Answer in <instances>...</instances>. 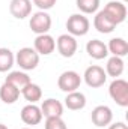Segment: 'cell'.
Wrapping results in <instances>:
<instances>
[{
    "mask_svg": "<svg viewBox=\"0 0 128 129\" xmlns=\"http://www.w3.org/2000/svg\"><path fill=\"white\" fill-rule=\"evenodd\" d=\"M86 53L95 59V60H102L109 56V50H107V45L99 41V39H92L86 44Z\"/></svg>",
    "mask_w": 128,
    "mask_h": 129,
    "instance_id": "cell-14",
    "label": "cell"
},
{
    "mask_svg": "<svg viewBox=\"0 0 128 129\" xmlns=\"http://www.w3.org/2000/svg\"><path fill=\"white\" fill-rule=\"evenodd\" d=\"M124 69H125V63L122 60V57H116V56H112L107 64H105V74L109 77H113V78H119L122 74H124Z\"/></svg>",
    "mask_w": 128,
    "mask_h": 129,
    "instance_id": "cell-18",
    "label": "cell"
},
{
    "mask_svg": "<svg viewBox=\"0 0 128 129\" xmlns=\"http://www.w3.org/2000/svg\"><path fill=\"white\" fill-rule=\"evenodd\" d=\"M32 2L35 6L39 8V11H48L56 5L57 0H32Z\"/></svg>",
    "mask_w": 128,
    "mask_h": 129,
    "instance_id": "cell-25",
    "label": "cell"
},
{
    "mask_svg": "<svg viewBox=\"0 0 128 129\" xmlns=\"http://www.w3.org/2000/svg\"><path fill=\"white\" fill-rule=\"evenodd\" d=\"M121 2H127V0H121Z\"/></svg>",
    "mask_w": 128,
    "mask_h": 129,
    "instance_id": "cell-29",
    "label": "cell"
},
{
    "mask_svg": "<svg viewBox=\"0 0 128 129\" xmlns=\"http://www.w3.org/2000/svg\"><path fill=\"white\" fill-rule=\"evenodd\" d=\"M56 47H57V51L62 57H72L75 53H77V48H78V44H77V39L74 36H71L69 33H65L60 35L56 41Z\"/></svg>",
    "mask_w": 128,
    "mask_h": 129,
    "instance_id": "cell-8",
    "label": "cell"
},
{
    "mask_svg": "<svg viewBox=\"0 0 128 129\" xmlns=\"http://www.w3.org/2000/svg\"><path fill=\"white\" fill-rule=\"evenodd\" d=\"M102 11H104V14H105L116 26L121 24V23H124L125 18H127V6H125V3L121 2V0L109 2V3L104 6Z\"/></svg>",
    "mask_w": 128,
    "mask_h": 129,
    "instance_id": "cell-7",
    "label": "cell"
},
{
    "mask_svg": "<svg viewBox=\"0 0 128 129\" xmlns=\"http://www.w3.org/2000/svg\"><path fill=\"white\" fill-rule=\"evenodd\" d=\"M29 26H30V30L36 35L48 33V30L51 29V17L45 11H38L32 14Z\"/></svg>",
    "mask_w": 128,
    "mask_h": 129,
    "instance_id": "cell-6",
    "label": "cell"
},
{
    "mask_svg": "<svg viewBox=\"0 0 128 129\" xmlns=\"http://www.w3.org/2000/svg\"><path fill=\"white\" fill-rule=\"evenodd\" d=\"M94 27L99 33H112L115 29H116V24L104 14V11H98L95 14V18H94Z\"/></svg>",
    "mask_w": 128,
    "mask_h": 129,
    "instance_id": "cell-15",
    "label": "cell"
},
{
    "mask_svg": "<svg viewBox=\"0 0 128 129\" xmlns=\"http://www.w3.org/2000/svg\"><path fill=\"white\" fill-rule=\"evenodd\" d=\"M65 107L71 111H78V110H83L86 107V96L75 90V92H71L68 93L66 98H65Z\"/></svg>",
    "mask_w": 128,
    "mask_h": 129,
    "instance_id": "cell-16",
    "label": "cell"
},
{
    "mask_svg": "<svg viewBox=\"0 0 128 129\" xmlns=\"http://www.w3.org/2000/svg\"><path fill=\"white\" fill-rule=\"evenodd\" d=\"M21 95L24 96V99L29 102V104H36L38 101H41L42 98V90L38 84L35 83H29L23 90H21Z\"/></svg>",
    "mask_w": 128,
    "mask_h": 129,
    "instance_id": "cell-21",
    "label": "cell"
},
{
    "mask_svg": "<svg viewBox=\"0 0 128 129\" xmlns=\"http://www.w3.org/2000/svg\"><path fill=\"white\" fill-rule=\"evenodd\" d=\"M89 29H91V23H89L88 17H84L83 14H72L66 20V30L74 38L88 35Z\"/></svg>",
    "mask_w": 128,
    "mask_h": 129,
    "instance_id": "cell-1",
    "label": "cell"
},
{
    "mask_svg": "<svg viewBox=\"0 0 128 129\" xmlns=\"http://www.w3.org/2000/svg\"><path fill=\"white\" fill-rule=\"evenodd\" d=\"M5 81L9 83V84H12V86H15L20 92H21L29 83H32V81H30V77H29L26 72H21V71H12V72H9Z\"/></svg>",
    "mask_w": 128,
    "mask_h": 129,
    "instance_id": "cell-17",
    "label": "cell"
},
{
    "mask_svg": "<svg viewBox=\"0 0 128 129\" xmlns=\"http://www.w3.org/2000/svg\"><path fill=\"white\" fill-rule=\"evenodd\" d=\"M0 129H8V126H6V125H3V123H0Z\"/></svg>",
    "mask_w": 128,
    "mask_h": 129,
    "instance_id": "cell-27",
    "label": "cell"
},
{
    "mask_svg": "<svg viewBox=\"0 0 128 129\" xmlns=\"http://www.w3.org/2000/svg\"><path fill=\"white\" fill-rule=\"evenodd\" d=\"M107 50L109 54H113L116 57H125L128 54V44L124 38H113L109 41Z\"/></svg>",
    "mask_w": 128,
    "mask_h": 129,
    "instance_id": "cell-19",
    "label": "cell"
},
{
    "mask_svg": "<svg viewBox=\"0 0 128 129\" xmlns=\"http://www.w3.org/2000/svg\"><path fill=\"white\" fill-rule=\"evenodd\" d=\"M15 63V56L9 48H0V72H8Z\"/></svg>",
    "mask_w": 128,
    "mask_h": 129,
    "instance_id": "cell-22",
    "label": "cell"
},
{
    "mask_svg": "<svg viewBox=\"0 0 128 129\" xmlns=\"http://www.w3.org/2000/svg\"><path fill=\"white\" fill-rule=\"evenodd\" d=\"M33 48L39 56H48L56 50V41L51 35L44 33V35H38L35 38L33 42Z\"/></svg>",
    "mask_w": 128,
    "mask_h": 129,
    "instance_id": "cell-9",
    "label": "cell"
},
{
    "mask_svg": "<svg viewBox=\"0 0 128 129\" xmlns=\"http://www.w3.org/2000/svg\"><path fill=\"white\" fill-rule=\"evenodd\" d=\"M44 129H68V126L62 120V117H48L45 120Z\"/></svg>",
    "mask_w": 128,
    "mask_h": 129,
    "instance_id": "cell-24",
    "label": "cell"
},
{
    "mask_svg": "<svg viewBox=\"0 0 128 129\" xmlns=\"http://www.w3.org/2000/svg\"><path fill=\"white\" fill-rule=\"evenodd\" d=\"M109 129H128V126L124 122H116L113 125H109Z\"/></svg>",
    "mask_w": 128,
    "mask_h": 129,
    "instance_id": "cell-26",
    "label": "cell"
},
{
    "mask_svg": "<svg viewBox=\"0 0 128 129\" xmlns=\"http://www.w3.org/2000/svg\"><path fill=\"white\" fill-rule=\"evenodd\" d=\"M83 78H84V83H86L89 87L98 89V87H101V86L105 84V81H107V74H105L104 68H101V66H98V64H92V66L86 68Z\"/></svg>",
    "mask_w": 128,
    "mask_h": 129,
    "instance_id": "cell-5",
    "label": "cell"
},
{
    "mask_svg": "<svg viewBox=\"0 0 128 129\" xmlns=\"http://www.w3.org/2000/svg\"><path fill=\"white\" fill-rule=\"evenodd\" d=\"M91 119H92V123L98 126V128H104V126H109L113 120V113L110 110V107L107 105H98L92 110V114H91Z\"/></svg>",
    "mask_w": 128,
    "mask_h": 129,
    "instance_id": "cell-10",
    "label": "cell"
},
{
    "mask_svg": "<svg viewBox=\"0 0 128 129\" xmlns=\"http://www.w3.org/2000/svg\"><path fill=\"white\" fill-rule=\"evenodd\" d=\"M109 95L119 107H128V83L122 78H115L109 86Z\"/></svg>",
    "mask_w": 128,
    "mask_h": 129,
    "instance_id": "cell-2",
    "label": "cell"
},
{
    "mask_svg": "<svg viewBox=\"0 0 128 129\" xmlns=\"http://www.w3.org/2000/svg\"><path fill=\"white\" fill-rule=\"evenodd\" d=\"M20 117L21 120L29 125V126H35V125H39L41 120H42V113H41V108L36 107L35 104H29L26 107H23L21 113H20Z\"/></svg>",
    "mask_w": 128,
    "mask_h": 129,
    "instance_id": "cell-12",
    "label": "cell"
},
{
    "mask_svg": "<svg viewBox=\"0 0 128 129\" xmlns=\"http://www.w3.org/2000/svg\"><path fill=\"white\" fill-rule=\"evenodd\" d=\"M41 113H42V117L48 119V117H62L63 114V104L57 99H53V98H48L42 102L41 105Z\"/></svg>",
    "mask_w": 128,
    "mask_h": 129,
    "instance_id": "cell-13",
    "label": "cell"
},
{
    "mask_svg": "<svg viewBox=\"0 0 128 129\" xmlns=\"http://www.w3.org/2000/svg\"><path fill=\"white\" fill-rule=\"evenodd\" d=\"M15 62L23 71H33L39 64V54L32 47H24L18 50L15 56Z\"/></svg>",
    "mask_w": 128,
    "mask_h": 129,
    "instance_id": "cell-3",
    "label": "cell"
},
{
    "mask_svg": "<svg viewBox=\"0 0 128 129\" xmlns=\"http://www.w3.org/2000/svg\"><path fill=\"white\" fill-rule=\"evenodd\" d=\"M75 6L78 11L84 14H96L99 8V0H75Z\"/></svg>",
    "mask_w": 128,
    "mask_h": 129,
    "instance_id": "cell-23",
    "label": "cell"
},
{
    "mask_svg": "<svg viewBox=\"0 0 128 129\" xmlns=\"http://www.w3.org/2000/svg\"><path fill=\"white\" fill-rule=\"evenodd\" d=\"M80 84H81V77L75 71H65L57 78V87L65 93L75 92L77 89H80Z\"/></svg>",
    "mask_w": 128,
    "mask_h": 129,
    "instance_id": "cell-4",
    "label": "cell"
},
{
    "mask_svg": "<svg viewBox=\"0 0 128 129\" xmlns=\"http://www.w3.org/2000/svg\"><path fill=\"white\" fill-rule=\"evenodd\" d=\"M20 90L15 87V86H12V84H9V83H3L2 84V87H0V99L5 102V104H15L17 101H18V98H20Z\"/></svg>",
    "mask_w": 128,
    "mask_h": 129,
    "instance_id": "cell-20",
    "label": "cell"
},
{
    "mask_svg": "<svg viewBox=\"0 0 128 129\" xmlns=\"http://www.w3.org/2000/svg\"><path fill=\"white\" fill-rule=\"evenodd\" d=\"M9 12L17 20H24L32 14V0H11Z\"/></svg>",
    "mask_w": 128,
    "mask_h": 129,
    "instance_id": "cell-11",
    "label": "cell"
},
{
    "mask_svg": "<svg viewBox=\"0 0 128 129\" xmlns=\"http://www.w3.org/2000/svg\"><path fill=\"white\" fill-rule=\"evenodd\" d=\"M23 129H30V128H23Z\"/></svg>",
    "mask_w": 128,
    "mask_h": 129,
    "instance_id": "cell-28",
    "label": "cell"
}]
</instances>
